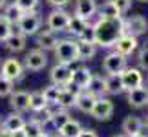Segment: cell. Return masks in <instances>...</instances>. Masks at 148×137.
I'll list each match as a JSON object with an SVG mask.
<instances>
[{"instance_id": "1f68e13d", "label": "cell", "mask_w": 148, "mask_h": 137, "mask_svg": "<svg viewBox=\"0 0 148 137\" xmlns=\"http://www.w3.org/2000/svg\"><path fill=\"white\" fill-rule=\"evenodd\" d=\"M60 90L59 86H55V84H49V86H46L42 90V93H44V99H46V102L49 106H55L57 104V99H59V93H60Z\"/></svg>"}, {"instance_id": "d6a6232c", "label": "cell", "mask_w": 148, "mask_h": 137, "mask_svg": "<svg viewBox=\"0 0 148 137\" xmlns=\"http://www.w3.org/2000/svg\"><path fill=\"white\" fill-rule=\"evenodd\" d=\"M13 24L5 18L4 15H0V42H5L9 38V35L13 33Z\"/></svg>"}, {"instance_id": "30bf717a", "label": "cell", "mask_w": 148, "mask_h": 137, "mask_svg": "<svg viewBox=\"0 0 148 137\" xmlns=\"http://www.w3.org/2000/svg\"><path fill=\"white\" fill-rule=\"evenodd\" d=\"M139 48V40L137 37L130 35V33H124V35H121L117 38V42L113 44V51H117V53H121L123 57H130L134 55L135 51H137Z\"/></svg>"}, {"instance_id": "8d00e7d4", "label": "cell", "mask_w": 148, "mask_h": 137, "mask_svg": "<svg viewBox=\"0 0 148 137\" xmlns=\"http://www.w3.org/2000/svg\"><path fill=\"white\" fill-rule=\"evenodd\" d=\"M137 62H139L141 70H146L148 71V42L141 46V49H139V53H137Z\"/></svg>"}, {"instance_id": "d590c367", "label": "cell", "mask_w": 148, "mask_h": 137, "mask_svg": "<svg viewBox=\"0 0 148 137\" xmlns=\"http://www.w3.org/2000/svg\"><path fill=\"white\" fill-rule=\"evenodd\" d=\"M35 115H37L35 119H37V121L44 126V124H48V123L51 121V117H53V110H51L49 106H46V108H42V110H38Z\"/></svg>"}, {"instance_id": "8992f818", "label": "cell", "mask_w": 148, "mask_h": 137, "mask_svg": "<svg viewBox=\"0 0 148 137\" xmlns=\"http://www.w3.org/2000/svg\"><path fill=\"white\" fill-rule=\"evenodd\" d=\"M128 66L126 57H123L117 51H110L104 59H102V70L106 75H113V73H121L124 68Z\"/></svg>"}, {"instance_id": "2e32d148", "label": "cell", "mask_w": 148, "mask_h": 137, "mask_svg": "<svg viewBox=\"0 0 148 137\" xmlns=\"http://www.w3.org/2000/svg\"><path fill=\"white\" fill-rule=\"evenodd\" d=\"M57 42H59V37H57L55 31L51 29H42L37 33V48L42 51H53Z\"/></svg>"}, {"instance_id": "60d3db41", "label": "cell", "mask_w": 148, "mask_h": 137, "mask_svg": "<svg viewBox=\"0 0 148 137\" xmlns=\"http://www.w3.org/2000/svg\"><path fill=\"white\" fill-rule=\"evenodd\" d=\"M77 137H99V134L95 132V130H92V128H82L81 134H79Z\"/></svg>"}, {"instance_id": "7bdbcfd3", "label": "cell", "mask_w": 148, "mask_h": 137, "mask_svg": "<svg viewBox=\"0 0 148 137\" xmlns=\"http://www.w3.org/2000/svg\"><path fill=\"white\" fill-rule=\"evenodd\" d=\"M0 137H11V132H8L5 128L0 126Z\"/></svg>"}, {"instance_id": "4316f807", "label": "cell", "mask_w": 148, "mask_h": 137, "mask_svg": "<svg viewBox=\"0 0 148 137\" xmlns=\"http://www.w3.org/2000/svg\"><path fill=\"white\" fill-rule=\"evenodd\" d=\"M97 13H99V16H102V18H119V16H123L119 13L117 5L113 4V0H106L102 5H99Z\"/></svg>"}, {"instance_id": "f6af8a7d", "label": "cell", "mask_w": 148, "mask_h": 137, "mask_svg": "<svg viewBox=\"0 0 148 137\" xmlns=\"http://www.w3.org/2000/svg\"><path fill=\"white\" fill-rule=\"evenodd\" d=\"M51 137H66V135H62L60 132H55V134H53V135H51Z\"/></svg>"}, {"instance_id": "d6986e66", "label": "cell", "mask_w": 148, "mask_h": 137, "mask_svg": "<svg viewBox=\"0 0 148 137\" xmlns=\"http://www.w3.org/2000/svg\"><path fill=\"white\" fill-rule=\"evenodd\" d=\"M143 128H145V121L139 115H128L123 121V132H124L126 137L143 134Z\"/></svg>"}, {"instance_id": "8fae6325", "label": "cell", "mask_w": 148, "mask_h": 137, "mask_svg": "<svg viewBox=\"0 0 148 137\" xmlns=\"http://www.w3.org/2000/svg\"><path fill=\"white\" fill-rule=\"evenodd\" d=\"M68 20H70V13H66L64 9H53L46 18V26H48V29L55 31V33L66 31Z\"/></svg>"}, {"instance_id": "277c9868", "label": "cell", "mask_w": 148, "mask_h": 137, "mask_svg": "<svg viewBox=\"0 0 148 137\" xmlns=\"http://www.w3.org/2000/svg\"><path fill=\"white\" fill-rule=\"evenodd\" d=\"M71 75H73V68L70 64L57 62L49 71V81L51 84H55L59 88H66L68 84H71Z\"/></svg>"}, {"instance_id": "9c48e42d", "label": "cell", "mask_w": 148, "mask_h": 137, "mask_svg": "<svg viewBox=\"0 0 148 137\" xmlns=\"http://www.w3.org/2000/svg\"><path fill=\"white\" fill-rule=\"evenodd\" d=\"M121 79H123L124 91H130V90H134V88H139V86H143V82H145L143 71H141L139 68H130V66H126L121 71Z\"/></svg>"}, {"instance_id": "4dcf8cb0", "label": "cell", "mask_w": 148, "mask_h": 137, "mask_svg": "<svg viewBox=\"0 0 148 137\" xmlns=\"http://www.w3.org/2000/svg\"><path fill=\"white\" fill-rule=\"evenodd\" d=\"M49 106L46 99H44V93L42 91H31V95H29V110L31 112H38V110H42V108H46Z\"/></svg>"}, {"instance_id": "7a4b0ae2", "label": "cell", "mask_w": 148, "mask_h": 137, "mask_svg": "<svg viewBox=\"0 0 148 137\" xmlns=\"http://www.w3.org/2000/svg\"><path fill=\"white\" fill-rule=\"evenodd\" d=\"M55 59L57 62H62V64H73V62L79 60L77 55V40H71V38H59L55 49Z\"/></svg>"}, {"instance_id": "ab89813d", "label": "cell", "mask_w": 148, "mask_h": 137, "mask_svg": "<svg viewBox=\"0 0 148 137\" xmlns=\"http://www.w3.org/2000/svg\"><path fill=\"white\" fill-rule=\"evenodd\" d=\"M70 2H71V0H48V4H49V5H53L55 9H62L64 5H68Z\"/></svg>"}, {"instance_id": "44dd1931", "label": "cell", "mask_w": 148, "mask_h": 137, "mask_svg": "<svg viewBox=\"0 0 148 137\" xmlns=\"http://www.w3.org/2000/svg\"><path fill=\"white\" fill-rule=\"evenodd\" d=\"M86 91H90L92 95L95 97H106L108 95V90H106V79L101 77V75H93L92 79H90L88 86L84 88Z\"/></svg>"}, {"instance_id": "f546056e", "label": "cell", "mask_w": 148, "mask_h": 137, "mask_svg": "<svg viewBox=\"0 0 148 137\" xmlns=\"http://www.w3.org/2000/svg\"><path fill=\"white\" fill-rule=\"evenodd\" d=\"M22 130H24L26 137H40L42 134H46V132H44V126L37 121V119L26 121V124H24V128H22Z\"/></svg>"}, {"instance_id": "52a82bcc", "label": "cell", "mask_w": 148, "mask_h": 137, "mask_svg": "<svg viewBox=\"0 0 148 137\" xmlns=\"http://www.w3.org/2000/svg\"><path fill=\"white\" fill-rule=\"evenodd\" d=\"M46 66H48V55H46V51H42V49H38V48L31 49L29 53L26 55V59H24V70L40 71Z\"/></svg>"}, {"instance_id": "b9f144b4", "label": "cell", "mask_w": 148, "mask_h": 137, "mask_svg": "<svg viewBox=\"0 0 148 137\" xmlns=\"http://www.w3.org/2000/svg\"><path fill=\"white\" fill-rule=\"evenodd\" d=\"M11 137H26L24 130H16V132H11Z\"/></svg>"}, {"instance_id": "836d02e7", "label": "cell", "mask_w": 148, "mask_h": 137, "mask_svg": "<svg viewBox=\"0 0 148 137\" xmlns=\"http://www.w3.org/2000/svg\"><path fill=\"white\" fill-rule=\"evenodd\" d=\"M15 91V82L0 75V97H9Z\"/></svg>"}, {"instance_id": "681fc988", "label": "cell", "mask_w": 148, "mask_h": 137, "mask_svg": "<svg viewBox=\"0 0 148 137\" xmlns=\"http://www.w3.org/2000/svg\"><path fill=\"white\" fill-rule=\"evenodd\" d=\"M139 2H148V0H139Z\"/></svg>"}, {"instance_id": "5bb4252c", "label": "cell", "mask_w": 148, "mask_h": 137, "mask_svg": "<svg viewBox=\"0 0 148 137\" xmlns=\"http://www.w3.org/2000/svg\"><path fill=\"white\" fill-rule=\"evenodd\" d=\"M29 95H31L29 91H24V90L13 91V93L9 95V106L18 113L27 112L29 110Z\"/></svg>"}, {"instance_id": "9a60e30c", "label": "cell", "mask_w": 148, "mask_h": 137, "mask_svg": "<svg viewBox=\"0 0 148 137\" xmlns=\"http://www.w3.org/2000/svg\"><path fill=\"white\" fill-rule=\"evenodd\" d=\"M97 0H75V13L77 16H81V18L88 20L92 16H95V13H97Z\"/></svg>"}, {"instance_id": "603a6c76", "label": "cell", "mask_w": 148, "mask_h": 137, "mask_svg": "<svg viewBox=\"0 0 148 137\" xmlns=\"http://www.w3.org/2000/svg\"><path fill=\"white\" fill-rule=\"evenodd\" d=\"M93 77V73L88 70V68H77V70H73V75H71V84L73 86H77V88H81L84 90L88 86V82H90V79Z\"/></svg>"}, {"instance_id": "74e56055", "label": "cell", "mask_w": 148, "mask_h": 137, "mask_svg": "<svg viewBox=\"0 0 148 137\" xmlns=\"http://www.w3.org/2000/svg\"><path fill=\"white\" fill-rule=\"evenodd\" d=\"M15 4L24 13H27V11H37V8H38V0H15Z\"/></svg>"}, {"instance_id": "bcb514c9", "label": "cell", "mask_w": 148, "mask_h": 137, "mask_svg": "<svg viewBox=\"0 0 148 137\" xmlns=\"http://www.w3.org/2000/svg\"><path fill=\"white\" fill-rule=\"evenodd\" d=\"M130 137H146V135H143V134H137V135H130Z\"/></svg>"}, {"instance_id": "c3c4849f", "label": "cell", "mask_w": 148, "mask_h": 137, "mask_svg": "<svg viewBox=\"0 0 148 137\" xmlns=\"http://www.w3.org/2000/svg\"><path fill=\"white\" fill-rule=\"evenodd\" d=\"M113 137H126V135H113Z\"/></svg>"}, {"instance_id": "e0dca14e", "label": "cell", "mask_w": 148, "mask_h": 137, "mask_svg": "<svg viewBox=\"0 0 148 137\" xmlns=\"http://www.w3.org/2000/svg\"><path fill=\"white\" fill-rule=\"evenodd\" d=\"M128 104L132 108H145V106H148V88L145 86V84L128 91Z\"/></svg>"}, {"instance_id": "f1b7e54d", "label": "cell", "mask_w": 148, "mask_h": 137, "mask_svg": "<svg viewBox=\"0 0 148 137\" xmlns=\"http://www.w3.org/2000/svg\"><path fill=\"white\" fill-rule=\"evenodd\" d=\"M22 15H24V11H22L18 5H16L15 2H11V4H5V8H4V16L8 18L11 24H16L20 18H22Z\"/></svg>"}, {"instance_id": "83f0119b", "label": "cell", "mask_w": 148, "mask_h": 137, "mask_svg": "<svg viewBox=\"0 0 148 137\" xmlns=\"http://www.w3.org/2000/svg\"><path fill=\"white\" fill-rule=\"evenodd\" d=\"M81 130H82V124L77 121V119H68V121L60 126V130L59 132L62 134V135H66V137H77L79 134H81Z\"/></svg>"}, {"instance_id": "5b68a950", "label": "cell", "mask_w": 148, "mask_h": 137, "mask_svg": "<svg viewBox=\"0 0 148 137\" xmlns=\"http://www.w3.org/2000/svg\"><path fill=\"white\" fill-rule=\"evenodd\" d=\"M0 75L9 79V81H22L24 79V64L15 59V57H11V59H5L2 60V64H0Z\"/></svg>"}, {"instance_id": "7dc6e473", "label": "cell", "mask_w": 148, "mask_h": 137, "mask_svg": "<svg viewBox=\"0 0 148 137\" xmlns=\"http://www.w3.org/2000/svg\"><path fill=\"white\" fill-rule=\"evenodd\" d=\"M145 126H146V130H148V117H146V121H145Z\"/></svg>"}, {"instance_id": "3957f363", "label": "cell", "mask_w": 148, "mask_h": 137, "mask_svg": "<svg viewBox=\"0 0 148 137\" xmlns=\"http://www.w3.org/2000/svg\"><path fill=\"white\" fill-rule=\"evenodd\" d=\"M42 16L38 11H27V13L22 15V18L15 24V29L20 31L22 35L26 37H31V35H37L42 27Z\"/></svg>"}, {"instance_id": "6da1fadb", "label": "cell", "mask_w": 148, "mask_h": 137, "mask_svg": "<svg viewBox=\"0 0 148 137\" xmlns=\"http://www.w3.org/2000/svg\"><path fill=\"white\" fill-rule=\"evenodd\" d=\"M95 29V46L97 48H113L117 38L126 33V26H124V18H102L99 16L93 22Z\"/></svg>"}, {"instance_id": "f35d334b", "label": "cell", "mask_w": 148, "mask_h": 137, "mask_svg": "<svg viewBox=\"0 0 148 137\" xmlns=\"http://www.w3.org/2000/svg\"><path fill=\"white\" fill-rule=\"evenodd\" d=\"M113 4L117 5V9H119V13H128L130 8H132V0H113Z\"/></svg>"}, {"instance_id": "7c38bea8", "label": "cell", "mask_w": 148, "mask_h": 137, "mask_svg": "<svg viewBox=\"0 0 148 137\" xmlns=\"http://www.w3.org/2000/svg\"><path fill=\"white\" fill-rule=\"evenodd\" d=\"M79 93H81V88L73 86V84H68L66 88L60 90L59 99H57V104H55V106L64 108V110H70V108L75 106V99H77Z\"/></svg>"}, {"instance_id": "ac0fdd59", "label": "cell", "mask_w": 148, "mask_h": 137, "mask_svg": "<svg viewBox=\"0 0 148 137\" xmlns=\"http://www.w3.org/2000/svg\"><path fill=\"white\" fill-rule=\"evenodd\" d=\"M26 44H27V37L22 35V33L16 31V29H13V33L9 35V38L4 42L5 49L11 51V53H20V51H24Z\"/></svg>"}, {"instance_id": "e575fe53", "label": "cell", "mask_w": 148, "mask_h": 137, "mask_svg": "<svg viewBox=\"0 0 148 137\" xmlns=\"http://www.w3.org/2000/svg\"><path fill=\"white\" fill-rule=\"evenodd\" d=\"M77 40H82V42H92L95 44V29H93V24H88L84 27V31L77 37Z\"/></svg>"}, {"instance_id": "7402d4cb", "label": "cell", "mask_w": 148, "mask_h": 137, "mask_svg": "<svg viewBox=\"0 0 148 137\" xmlns=\"http://www.w3.org/2000/svg\"><path fill=\"white\" fill-rule=\"evenodd\" d=\"M24 124H26V119L22 117V113L13 112V113H9V115H5V119L2 121L0 126L5 128L8 132H16V130H22V128H24Z\"/></svg>"}, {"instance_id": "d4e9b609", "label": "cell", "mask_w": 148, "mask_h": 137, "mask_svg": "<svg viewBox=\"0 0 148 137\" xmlns=\"http://www.w3.org/2000/svg\"><path fill=\"white\" fill-rule=\"evenodd\" d=\"M104 79H106V90H108V95H121V93H124V86H123L121 73L106 75Z\"/></svg>"}, {"instance_id": "ffe728a7", "label": "cell", "mask_w": 148, "mask_h": 137, "mask_svg": "<svg viewBox=\"0 0 148 137\" xmlns=\"http://www.w3.org/2000/svg\"><path fill=\"white\" fill-rule=\"evenodd\" d=\"M95 99H97V97L92 95L90 91L81 90V93H79L77 99H75V108L79 112H82V113H90L92 108H93V104H95Z\"/></svg>"}, {"instance_id": "ba28073f", "label": "cell", "mask_w": 148, "mask_h": 137, "mask_svg": "<svg viewBox=\"0 0 148 137\" xmlns=\"http://www.w3.org/2000/svg\"><path fill=\"white\" fill-rule=\"evenodd\" d=\"M90 115L97 121H108L113 115V102L108 97H97L95 99V104L90 112Z\"/></svg>"}, {"instance_id": "ee69618b", "label": "cell", "mask_w": 148, "mask_h": 137, "mask_svg": "<svg viewBox=\"0 0 148 137\" xmlns=\"http://www.w3.org/2000/svg\"><path fill=\"white\" fill-rule=\"evenodd\" d=\"M5 4H8V0H0V9H4Z\"/></svg>"}, {"instance_id": "484cf974", "label": "cell", "mask_w": 148, "mask_h": 137, "mask_svg": "<svg viewBox=\"0 0 148 137\" xmlns=\"http://www.w3.org/2000/svg\"><path fill=\"white\" fill-rule=\"evenodd\" d=\"M88 24H90V22H88V20H84V18H81V16H77V15H70V20H68L66 31L77 38V37L84 31V27H86Z\"/></svg>"}, {"instance_id": "4fadbf2b", "label": "cell", "mask_w": 148, "mask_h": 137, "mask_svg": "<svg viewBox=\"0 0 148 137\" xmlns=\"http://www.w3.org/2000/svg\"><path fill=\"white\" fill-rule=\"evenodd\" d=\"M124 26H126V33L134 37H141L148 31V20L143 15H132L124 20Z\"/></svg>"}, {"instance_id": "cb8c5ba5", "label": "cell", "mask_w": 148, "mask_h": 137, "mask_svg": "<svg viewBox=\"0 0 148 137\" xmlns=\"http://www.w3.org/2000/svg\"><path fill=\"white\" fill-rule=\"evenodd\" d=\"M77 40V38H75ZM77 55H79V60L86 62V60H92L95 55H97V46L92 44V42H82V40H77Z\"/></svg>"}]
</instances>
